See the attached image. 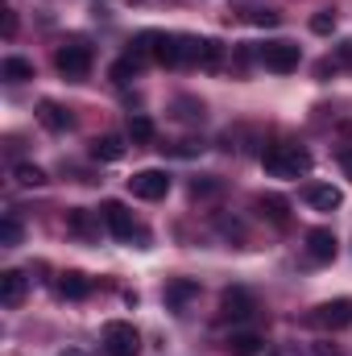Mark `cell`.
I'll return each mask as SVG.
<instances>
[{"mask_svg": "<svg viewBox=\"0 0 352 356\" xmlns=\"http://www.w3.org/2000/svg\"><path fill=\"white\" fill-rule=\"evenodd\" d=\"M199 149H203V145H195V141H178V158H195V154H199Z\"/></svg>", "mask_w": 352, "mask_h": 356, "instance_id": "1f68e13d", "label": "cell"}, {"mask_svg": "<svg viewBox=\"0 0 352 356\" xmlns=\"http://www.w3.org/2000/svg\"><path fill=\"white\" fill-rule=\"evenodd\" d=\"M0 75H4L8 83H25V79H33V63H29V58H4V63H0Z\"/></svg>", "mask_w": 352, "mask_h": 356, "instance_id": "44dd1931", "label": "cell"}, {"mask_svg": "<svg viewBox=\"0 0 352 356\" xmlns=\"http://www.w3.org/2000/svg\"><path fill=\"white\" fill-rule=\"evenodd\" d=\"M175 108H178V116H182V120H203V104H199V99H191V95L175 99Z\"/></svg>", "mask_w": 352, "mask_h": 356, "instance_id": "d4e9b609", "label": "cell"}, {"mask_svg": "<svg viewBox=\"0 0 352 356\" xmlns=\"http://www.w3.org/2000/svg\"><path fill=\"white\" fill-rule=\"evenodd\" d=\"M216 191H220V182H216V178H195V182H191V195H195V199L216 195Z\"/></svg>", "mask_w": 352, "mask_h": 356, "instance_id": "4316f807", "label": "cell"}, {"mask_svg": "<svg viewBox=\"0 0 352 356\" xmlns=\"http://www.w3.org/2000/svg\"><path fill=\"white\" fill-rule=\"evenodd\" d=\"M38 120H42L50 133H67V129H71V112H67L63 104H54V99H42V104H38Z\"/></svg>", "mask_w": 352, "mask_h": 356, "instance_id": "7c38bea8", "label": "cell"}, {"mask_svg": "<svg viewBox=\"0 0 352 356\" xmlns=\"http://www.w3.org/2000/svg\"><path fill=\"white\" fill-rule=\"evenodd\" d=\"M262 336L257 332H232L228 340H224V348H228V356H257L262 353Z\"/></svg>", "mask_w": 352, "mask_h": 356, "instance_id": "2e32d148", "label": "cell"}, {"mask_svg": "<svg viewBox=\"0 0 352 356\" xmlns=\"http://www.w3.org/2000/svg\"><path fill=\"white\" fill-rule=\"evenodd\" d=\"M129 191L137 195V199H166V191H170V175L166 170H137V175L129 178Z\"/></svg>", "mask_w": 352, "mask_h": 356, "instance_id": "ba28073f", "label": "cell"}, {"mask_svg": "<svg viewBox=\"0 0 352 356\" xmlns=\"http://www.w3.org/2000/svg\"><path fill=\"white\" fill-rule=\"evenodd\" d=\"M303 199H307L315 211H336V207L344 203V195H340L332 182H311V186L303 191Z\"/></svg>", "mask_w": 352, "mask_h": 356, "instance_id": "8fae6325", "label": "cell"}, {"mask_svg": "<svg viewBox=\"0 0 352 356\" xmlns=\"http://www.w3.org/2000/svg\"><path fill=\"white\" fill-rule=\"evenodd\" d=\"M129 141H133V145H150V141H154V120L141 116V112H133V116H129Z\"/></svg>", "mask_w": 352, "mask_h": 356, "instance_id": "7402d4cb", "label": "cell"}, {"mask_svg": "<svg viewBox=\"0 0 352 356\" xmlns=\"http://www.w3.org/2000/svg\"><path fill=\"white\" fill-rule=\"evenodd\" d=\"M311 327L319 332H344L352 327V298H332V302H319L311 315H307Z\"/></svg>", "mask_w": 352, "mask_h": 356, "instance_id": "5b68a950", "label": "cell"}, {"mask_svg": "<svg viewBox=\"0 0 352 356\" xmlns=\"http://www.w3.org/2000/svg\"><path fill=\"white\" fill-rule=\"evenodd\" d=\"M311 29H315V33H332V29H336V13H328V8L315 13V17H311Z\"/></svg>", "mask_w": 352, "mask_h": 356, "instance_id": "484cf974", "label": "cell"}, {"mask_svg": "<svg viewBox=\"0 0 352 356\" xmlns=\"http://www.w3.org/2000/svg\"><path fill=\"white\" fill-rule=\"evenodd\" d=\"M220 63H224V46H220L216 38H199L195 67H203V71H220Z\"/></svg>", "mask_w": 352, "mask_h": 356, "instance_id": "e0dca14e", "label": "cell"}, {"mask_svg": "<svg viewBox=\"0 0 352 356\" xmlns=\"http://www.w3.org/2000/svg\"><path fill=\"white\" fill-rule=\"evenodd\" d=\"M17 182H21V186H42V182H46V170L33 166V162H21V166H17Z\"/></svg>", "mask_w": 352, "mask_h": 356, "instance_id": "cb8c5ba5", "label": "cell"}, {"mask_svg": "<svg viewBox=\"0 0 352 356\" xmlns=\"http://www.w3.org/2000/svg\"><path fill=\"white\" fill-rule=\"evenodd\" d=\"M253 311H257V298H253L245 286H228V290L220 294V319L241 323V319H249Z\"/></svg>", "mask_w": 352, "mask_h": 356, "instance_id": "52a82bcc", "label": "cell"}, {"mask_svg": "<svg viewBox=\"0 0 352 356\" xmlns=\"http://www.w3.org/2000/svg\"><path fill=\"white\" fill-rule=\"evenodd\" d=\"M63 356H83V353H79V348H67V353H63Z\"/></svg>", "mask_w": 352, "mask_h": 356, "instance_id": "836d02e7", "label": "cell"}, {"mask_svg": "<svg viewBox=\"0 0 352 356\" xmlns=\"http://www.w3.org/2000/svg\"><path fill=\"white\" fill-rule=\"evenodd\" d=\"M311 356H344V353H340V344H328V340H319V344H311Z\"/></svg>", "mask_w": 352, "mask_h": 356, "instance_id": "f546056e", "label": "cell"}, {"mask_svg": "<svg viewBox=\"0 0 352 356\" xmlns=\"http://www.w3.org/2000/svg\"><path fill=\"white\" fill-rule=\"evenodd\" d=\"M137 71H141V54H125V58H116V63H112V71H108V75H112V83H120V88H125V83H133V79H137Z\"/></svg>", "mask_w": 352, "mask_h": 356, "instance_id": "ffe728a7", "label": "cell"}, {"mask_svg": "<svg viewBox=\"0 0 352 356\" xmlns=\"http://www.w3.org/2000/svg\"><path fill=\"white\" fill-rule=\"evenodd\" d=\"M0 13H4V38H13V33H17V13H13L8 4H4Z\"/></svg>", "mask_w": 352, "mask_h": 356, "instance_id": "4dcf8cb0", "label": "cell"}, {"mask_svg": "<svg viewBox=\"0 0 352 356\" xmlns=\"http://www.w3.org/2000/svg\"><path fill=\"white\" fill-rule=\"evenodd\" d=\"M249 21H253V25H265V29H273V25H278V21H282V17H278V13H273V8H257V13H253V17H249Z\"/></svg>", "mask_w": 352, "mask_h": 356, "instance_id": "f1b7e54d", "label": "cell"}, {"mask_svg": "<svg viewBox=\"0 0 352 356\" xmlns=\"http://www.w3.org/2000/svg\"><path fill=\"white\" fill-rule=\"evenodd\" d=\"M191 298H199V282H195V277H175V282H166V307L182 311Z\"/></svg>", "mask_w": 352, "mask_h": 356, "instance_id": "4fadbf2b", "label": "cell"}, {"mask_svg": "<svg viewBox=\"0 0 352 356\" xmlns=\"http://www.w3.org/2000/svg\"><path fill=\"white\" fill-rule=\"evenodd\" d=\"M91 63H95V54H91V46L83 42V38H71V42H63V46L54 50V67H58V75L71 79V83L88 79Z\"/></svg>", "mask_w": 352, "mask_h": 356, "instance_id": "7a4b0ae2", "label": "cell"}, {"mask_svg": "<svg viewBox=\"0 0 352 356\" xmlns=\"http://www.w3.org/2000/svg\"><path fill=\"white\" fill-rule=\"evenodd\" d=\"M91 158H95V162H120V158H125V141L112 137V133H104V137L91 141Z\"/></svg>", "mask_w": 352, "mask_h": 356, "instance_id": "ac0fdd59", "label": "cell"}, {"mask_svg": "<svg viewBox=\"0 0 352 356\" xmlns=\"http://www.w3.org/2000/svg\"><path fill=\"white\" fill-rule=\"evenodd\" d=\"M104 348H108V356H137L141 353V336H137L133 323L112 319V323H104Z\"/></svg>", "mask_w": 352, "mask_h": 356, "instance_id": "8992f818", "label": "cell"}, {"mask_svg": "<svg viewBox=\"0 0 352 356\" xmlns=\"http://www.w3.org/2000/svg\"><path fill=\"white\" fill-rule=\"evenodd\" d=\"M67 232H71V236H83V241H91L99 228H95L91 211H83V207H71V211H67Z\"/></svg>", "mask_w": 352, "mask_h": 356, "instance_id": "d6986e66", "label": "cell"}, {"mask_svg": "<svg viewBox=\"0 0 352 356\" xmlns=\"http://www.w3.org/2000/svg\"><path fill=\"white\" fill-rule=\"evenodd\" d=\"M21 232H25V228H21V220H17V216H4V220H0V245H4V249L21 245Z\"/></svg>", "mask_w": 352, "mask_h": 356, "instance_id": "603a6c76", "label": "cell"}, {"mask_svg": "<svg viewBox=\"0 0 352 356\" xmlns=\"http://www.w3.org/2000/svg\"><path fill=\"white\" fill-rule=\"evenodd\" d=\"M257 58H262L265 71H273V75H290V71H298L303 50H298L294 42H265V46H257Z\"/></svg>", "mask_w": 352, "mask_h": 356, "instance_id": "3957f363", "label": "cell"}, {"mask_svg": "<svg viewBox=\"0 0 352 356\" xmlns=\"http://www.w3.org/2000/svg\"><path fill=\"white\" fill-rule=\"evenodd\" d=\"M262 166L269 178H303L311 170V154L294 141H273L269 149H262Z\"/></svg>", "mask_w": 352, "mask_h": 356, "instance_id": "6da1fadb", "label": "cell"}, {"mask_svg": "<svg viewBox=\"0 0 352 356\" xmlns=\"http://www.w3.org/2000/svg\"><path fill=\"white\" fill-rule=\"evenodd\" d=\"M58 294H63V298H88L91 294V277L88 273H79V269L58 273Z\"/></svg>", "mask_w": 352, "mask_h": 356, "instance_id": "5bb4252c", "label": "cell"}, {"mask_svg": "<svg viewBox=\"0 0 352 356\" xmlns=\"http://www.w3.org/2000/svg\"><path fill=\"white\" fill-rule=\"evenodd\" d=\"M257 211H262L269 224H278V228L290 224V203L282 195H257Z\"/></svg>", "mask_w": 352, "mask_h": 356, "instance_id": "9a60e30c", "label": "cell"}, {"mask_svg": "<svg viewBox=\"0 0 352 356\" xmlns=\"http://www.w3.org/2000/svg\"><path fill=\"white\" fill-rule=\"evenodd\" d=\"M336 158H340V166H344V175L352 178V145H344V149H340Z\"/></svg>", "mask_w": 352, "mask_h": 356, "instance_id": "d6a6232c", "label": "cell"}, {"mask_svg": "<svg viewBox=\"0 0 352 356\" xmlns=\"http://www.w3.org/2000/svg\"><path fill=\"white\" fill-rule=\"evenodd\" d=\"M25 290H29V277L21 269H4L0 273V302L4 307H21L25 302Z\"/></svg>", "mask_w": 352, "mask_h": 356, "instance_id": "30bf717a", "label": "cell"}, {"mask_svg": "<svg viewBox=\"0 0 352 356\" xmlns=\"http://www.w3.org/2000/svg\"><path fill=\"white\" fill-rule=\"evenodd\" d=\"M332 63H336V71H340V67L352 71V42H340V46H336V58H332Z\"/></svg>", "mask_w": 352, "mask_h": 356, "instance_id": "83f0119b", "label": "cell"}, {"mask_svg": "<svg viewBox=\"0 0 352 356\" xmlns=\"http://www.w3.org/2000/svg\"><path fill=\"white\" fill-rule=\"evenodd\" d=\"M99 220L108 224V232H112L116 241H133V236L145 241V232L133 224V211H129L120 199H104V203H99Z\"/></svg>", "mask_w": 352, "mask_h": 356, "instance_id": "277c9868", "label": "cell"}, {"mask_svg": "<svg viewBox=\"0 0 352 356\" xmlns=\"http://www.w3.org/2000/svg\"><path fill=\"white\" fill-rule=\"evenodd\" d=\"M303 253H307L311 266H332V261H336V232H332V228H311Z\"/></svg>", "mask_w": 352, "mask_h": 356, "instance_id": "9c48e42d", "label": "cell"}]
</instances>
